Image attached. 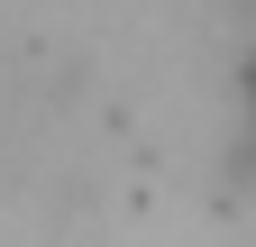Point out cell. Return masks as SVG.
Here are the masks:
<instances>
[{
	"label": "cell",
	"instance_id": "cell-1",
	"mask_svg": "<svg viewBox=\"0 0 256 247\" xmlns=\"http://www.w3.org/2000/svg\"><path fill=\"white\" fill-rule=\"evenodd\" d=\"M229 10H238V18H247V28H256V0H229Z\"/></svg>",
	"mask_w": 256,
	"mask_h": 247
}]
</instances>
